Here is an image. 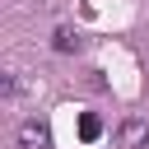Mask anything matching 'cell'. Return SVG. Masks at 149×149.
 <instances>
[{
	"label": "cell",
	"mask_w": 149,
	"mask_h": 149,
	"mask_svg": "<svg viewBox=\"0 0 149 149\" xmlns=\"http://www.w3.org/2000/svg\"><path fill=\"white\" fill-rule=\"evenodd\" d=\"M116 149H149V121L126 116V121L116 126Z\"/></svg>",
	"instance_id": "6da1fadb"
},
{
	"label": "cell",
	"mask_w": 149,
	"mask_h": 149,
	"mask_svg": "<svg viewBox=\"0 0 149 149\" xmlns=\"http://www.w3.org/2000/svg\"><path fill=\"white\" fill-rule=\"evenodd\" d=\"M51 47H56V51H61V56H70V51H79V47H84V42H79V37H74V33H70V28H56V33H51Z\"/></svg>",
	"instance_id": "3957f363"
},
{
	"label": "cell",
	"mask_w": 149,
	"mask_h": 149,
	"mask_svg": "<svg viewBox=\"0 0 149 149\" xmlns=\"http://www.w3.org/2000/svg\"><path fill=\"white\" fill-rule=\"evenodd\" d=\"M98 135H102V121H98L93 112H84V116H79V140H88V144H93Z\"/></svg>",
	"instance_id": "277c9868"
},
{
	"label": "cell",
	"mask_w": 149,
	"mask_h": 149,
	"mask_svg": "<svg viewBox=\"0 0 149 149\" xmlns=\"http://www.w3.org/2000/svg\"><path fill=\"white\" fill-rule=\"evenodd\" d=\"M19 149H51V130L42 121H23L19 126Z\"/></svg>",
	"instance_id": "7a4b0ae2"
}]
</instances>
